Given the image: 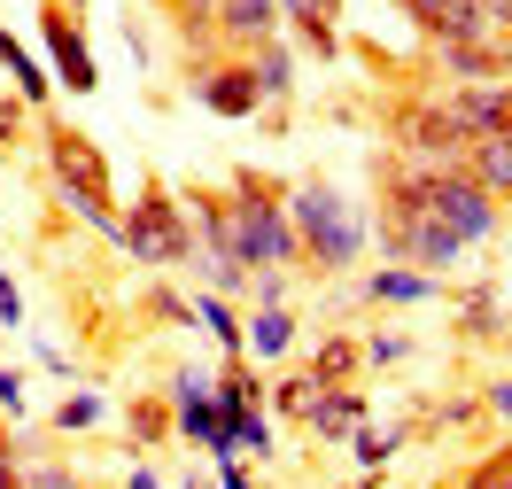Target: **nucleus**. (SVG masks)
<instances>
[{
    "label": "nucleus",
    "mask_w": 512,
    "mask_h": 489,
    "mask_svg": "<svg viewBox=\"0 0 512 489\" xmlns=\"http://www.w3.org/2000/svg\"><path fill=\"white\" fill-rule=\"evenodd\" d=\"M288 226H295V264L319 280H350L373 249V210L326 171H303L288 187Z\"/></svg>",
    "instance_id": "1"
},
{
    "label": "nucleus",
    "mask_w": 512,
    "mask_h": 489,
    "mask_svg": "<svg viewBox=\"0 0 512 489\" xmlns=\"http://www.w3.org/2000/svg\"><path fill=\"white\" fill-rule=\"evenodd\" d=\"M39 171H47V195L55 210H70L86 233H101L109 249H117V233H125V210H117V163L101 140H86L78 125H39Z\"/></svg>",
    "instance_id": "2"
},
{
    "label": "nucleus",
    "mask_w": 512,
    "mask_h": 489,
    "mask_svg": "<svg viewBox=\"0 0 512 489\" xmlns=\"http://www.w3.org/2000/svg\"><path fill=\"white\" fill-rule=\"evenodd\" d=\"M225 226L241 272H295V226H288V187L272 171H233L225 179Z\"/></svg>",
    "instance_id": "3"
},
{
    "label": "nucleus",
    "mask_w": 512,
    "mask_h": 489,
    "mask_svg": "<svg viewBox=\"0 0 512 489\" xmlns=\"http://www.w3.org/2000/svg\"><path fill=\"white\" fill-rule=\"evenodd\" d=\"M117 249H125L132 264H148V272H187V264H194L187 210H179V195L163 187L156 171H148L140 195L125 202V233H117Z\"/></svg>",
    "instance_id": "4"
},
{
    "label": "nucleus",
    "mask_w": 512,
    "mask_h": 489,
    "mask_svg": "<svg viewBox=\"0 0 512 489\" xmlns=\"http://www.w3.org/2000/svg\"><path fill=\"white\" fill-rule=\"evenodd\" d=\"M373 249H381L388 264H419V272H435V280L474 257L443 218H427V210L404 202V195H373Z\"/></svg>",
    "instance_id": "5"
},
{
    "label": "nucleus",
    "mask_w": 512,
    "mask_h": 489,
    "mask_svg": "<svg viewBox=\"0 0 512 489\" xmlns=\"http://www.w3.org/2000/svg\"><path fill=\"white\" fill-rule=\"evenodd\" d=\"M381 132H388V156H404V163H458L474 148L443 94H388Z\"/></svg>",
    "instance_id": "6"
},
{
    "label": "nucleus",
    "mask_w": 512,
    "mask_h": 489,
    "mask_svg": "<svg viewBox=\"0 0 512 489\" xmlns=\"http://www.w3.org/2000/svg\"><path fill=\"white\" fill-rule=\"evenodd\" d=\"M39 63L55 70L63 94H94L101 86V55H94V39H86V16H78V8L39 0Z\"/></svg>",
    "instance_id": "7"
},
{
    "label": "nucleus",
    "mask_w": 512,
    "mask_h": 489,
    "mask_svg": "<svg viewBox=\"0 0 512 489\" xmlns=\"http://www.w3.org/2000/svg\"><path fill=\"white\" fill-rule=\"evenodd\" d=\"M187 86H194V101H202L210 117H225V125L264 117V94H256V78H249L241 55H194V63H187Z\"/></svg>",
    "instance_id": "8"
},
{
    "label": "nucleus",
    "mask_w": 512,
    "mask_h": 489,
    "mask_svg": "<svg viewBox=\"0 0 512 489\" xmlns=\"http://www.w3.org/2000/svg\"><path fill=\"white\" fill-rule=\"evenodd\" d=\"M357 303H365V311H419V303H443V280H435V272H419V264H373V272H365V280H357Z\"/></svg>",
    "instance_id": "9"
},
{
    "label": "nucleus",
    "mask_w": 512,
    "mask_h": 489,
    "mask_svg": "<svg viewBox=\"0 0 512 489\" xmlns=\"http://www.w3.org/2000/svg\"><path fill=\"white\" fill-rule=\"evenodd\" d=\"M396 16H404L427 47H450V39H489V32H497L481 0H396Z\"/></svg>",
    "instance_id": "10"
},
{
    "label": "nucleus",
    "mask_w": 512,
    "mask_h": 489,
    "mask_svg": "<svg viewBox=\"0 0 512 489\" xmlns=\"http://www.w3.org/2000/svg\"><path fill=\"white\" fill-rule=\"evenodd\" d=\"M427 70H435L443 86H489V78H505V32H489V39H450V47H427Z\"/></svg>",
    "instance_id": "11"
},
{
    "label": "nucleus",
    "mask_w": 512,
    "mask_h": 489,
    "mask_svg": "<svg viewBox=\"0 0 512 489\" xmlns=\"http://www.w3.org/2000/svg\"><path fill=\"white\" fill-rule=\"evenodd\" d=\"M210 32L225 39V55H249L264 39H280V0H210Z\"/></svg>",
    "instance_id": "12"
},
{
    "label": "nucleus",
    "mask_w": 512,
    "mask_h": 489,
    "mask_svg": "<svg viewBox=\"0 0 512 489\" xmlns=\"http://www.w3.org/2000/svg\"><path fill=\"white\" fill-rule=\"evenodd\" d=\"M450 117L466 125V140H489V132L512 125V78H489V86H443Z\"/></svg>",
    "instance_id": "13"
},
{
    "label": "nucleus",
    "mask_w": 512,
    "mask_h": 489,
    "mask_svg": "<svg viewBox=\"0 0 512 489\" xmlns=\"http://www.w3.org/2000/svg\"><path fill=\"white\" fill-rule=\"evenodd\" d=\"M450 326H458V342H505V334H512L505 288H489V280H474V288H450Z\"/></svg>",
    "instance_id": "14"
},
{
    "label": "nucleus",
    "mask_w": 512,
    "mask_h": 489,
    "mask_svg": "<svg viewBox=\"0 0 512 489\" xmlns=\"http://www.w3.org/2000/svg\"><path fill=\"white\" fill-rule=\"evenodd\" d=\"M365 420H373V396H365V381H350V389H326L319 404H311L303 435H311V443H350Z\"/></svg>",
    "instance_id": "15"
},
{
    "label": "nucleus",
    "mask_w": 512,
    "mask_h": 489,
    "mask_svg": "<svg viewBox=\"0 0 512 489\" xmlns=\"http://www.w3.org/2000/svg\"><path fill=\"white\" fill-rule=\"evenodd\" d=\"M295 342H303L295 303H249V358H256V365H288Z\"/></svg>",
    "instance_id": "16"
},
{
    "label": "nucleus",
    "mask_w": 512,
    "mask_h": 489,
    "mask_svg": "<svg viewBox=\"0 0 512 489\" xmlns=\"http://www.w3.org/2000/svg\"><path fill=\"white\" fill-rule=\"evenodd\" d=\"M241 63H249L256 94H264V109H288V101H295V78H303V70H295V47H288V32H280V39H264V47H249Z\"/></svg>",
    "instance_id": "17"
},
{
    "label": "nucleus",
    "mask_w": 512,
    "mask_h": 489,
    "mask_svg": "<svg viewBox=\"0 0 512 489\" xmlns=\"http://www.w3.org/2000/svg\"><path fill=\"white\" fill-rule=\"evenodd\" d=\"M412 435H419V420H365V427L350 435V458H357V474H388V458L404 451Z\"/></svg>",
    "instance_id": "18"
},
{
    "label": "nucleus",
    "mask_w": 512,
    "mask_h": 489,
    "mask_svg": "<svg viewBox=\"0 0 512 489\" xmlns=\"http://www.w3.org/2000/svg\"><path fill=\"white\" fill-rule=\"evenodd\" d=\"M117 427H125V443H132L140 458L163 451V443L179 435V427H171V396H132L125 412H117Z\"/></svg>",
    "instance_id": "19"
},
{
    "label": "nucleus",
    "mask_w": 512,
    "mask_h": 489,
    "mask_svg": "<svg viewBox=\"0 0 512 489\" xmlns=\"http://www.w3.org/2000/svg\"><path fill=\"white\" fill-rule=\"evenodd\" d=\"M0 70L16 78V101H24V109H47V101H55V78H47V63H39V55H32L16 32H0Z\"/></svg>",
    "instance_id": "20"
},
{
    "label": "nucleus",
    "mask_w": 512,
    "mask_h": 489,
    "mask_svg": "<svg viewBox=\"0 0 512 489\" xmlns=\"http://www.w3.org/2000/svg\"><path fill=\"white\" fill-rule=\"evenodd\" d=\"M194 326L218 342V358H249V326H241V311H233V295H194Z\"/></svg>",
    "instance_id": "21"
},
{
    "label": "nucleus",
    "mask_w": 512,
    "mask_h": 489,
    "mask_svg": "<svg viewBox=\"0 0 512 489\" xmlns=\"http://www.w3.org/2000/svg\"><path fill=\"white\" fill-rule=\"evenodd\" d=\"M458 163H466V171H474V179H481L497 202H512V125H505V132H489V140H474Z\"/></svg>",
    "instance_id": "22"
},
{
    "label": "nucleus",
    "mask_w": 512,
    "mask_h": 489,
    "mask_svg": "<svg viewBox=\"0 0 512 489\" xmlns=\"http://www.w3.org/2000/svg\"><path fill=\"white\" fill-rule=\"evenodd\" d=\"M326 396V381L319 373H311V365H303V373H280V381H264V412H280V420H311V404H319Z\"/></svg>",
    "instance_id": "23"
},
{
    "label": "nucleus",
    "mask_w": 512,
    "mask_h": 489,
    "mask_svg": "<svg viewBox=\"0 0 512 489\" xmlns=\"http://www.w3.org/2000/svg\"><path fill=\"white\" fill-rule=\"evenodd\" d=\"M311 373H319L326 389H350V381H365V342H357V334H326L319 350H311Z\"/></svg>",
    "instance_id": "24"
},
{
    "label": "nucleus",
    "mask_w": 512,
    "mask_h": 489,
    "mask_svg": "<svg viewBox=\"0 0 512 489\" xmlns=\"http://www.w3.org/2000/svg\"><path fill=\"white\" fill-rule=\"evenodd\" d=\"M225 451H241V458H272V412L256 404V412H225Z\"/></svg>",
    "instance_id": "25"
},
{
    "label": "nucleus",
    "mask_w": 512,
    "mask_h": 489,
    "mask_svg": "<svg viewBox=\"0 0 512 489\" xmlns=\"http://www.w3.org/2000/svg\"><path fill=\"white\" fill-rule=\"evenodd\" d=\"M357 342H365V373H396V365L419 358V342L404 326H373V334H357Z\"/></svg>",
    "instance_id": "26"
},
{
    "label": "nucleus",
    "mask_w": 512,
    "mask_h": 489,
    "mask_svg": "<svg viewBox=\"0 0 512 489\" xmlns=\"http://www.w3.org/2000/svg\"><path fill=\"white\" fill-rule=\"evenodd\" d=\"M47 420H55V435H94V427L109 420V404H101L94 389H70L63 404H55V412H47Z\"/></svg>",
    "instance_id": "27"
},
{
    "label": "nucleus",
    "mask_w": 512,
    "mask_h": 489,
    "mask_svg": "<svg viewBox=\"0 0 512 489\" xmlns=\"http://www.w3.org/2000/svg\"><path fill=\"white\" fill-rule=\"evenodd\" d=\"M458 489H512V443H489V451L458 474Z\"/></svg>",
    "instance_id": "28"
},
{
    "label": "nucleus",
    "mask_w": 512,
    "mask_h": 489,
    "mask_svg": "<svg viewBox=\"0 0 512 489\" xmlns=\"http://www.w3.org/2000/svg\"><path fill=\"white\" fill-rule=\"evenodd\" d=\"M474 420H481V396H443L419 427H427V435H458V427H474Z\"/></svg>",
    "instance_id": "29"
},
{
    "label": "nucleus",
    "mask_w": 512,
    "mask_h": 489,
    "mask_svg": "<svg viewBox=\"0 0 512 489\" xmlns=\"http://www.w3.org/2000/svg\"><path fill=\"white\" fill-rule=\"evenodd\" d=\"M24 489H86V482H78V466H63V458H24Z\"/></svg>",
    "instance_id": "30"
},
{
    "label": "nucleus",
    "mask_w": 512,
    "mask_h": 489,
    "mask_svg": "<svg viewBox=\"0 0 512 489\" xmlns=\"http://www.w3.org/2000/svg\"><path fill=\"white\" fill-rule=\"evenodd\" d=\"M148 319H163V326H194V303H187V295H171V288H148Z\"/></svg>",
    "instance_id": "31"
},
{
    "label": "nucleus",
    "mask_w": 512,
    "mask_h": 489,
    "mask_svg": "<svg viewBox=\"0 0 512 489\" xmlns=\"http://www.w3.org/2000/svg\"><path fill=\"white\" fill-rule=\"evenodd\" d=\"M474 396H481V412H489V420H505V427H512V373H497V381H481Z\"/></svg>",
    "instance_id": "32"
},
{
    "label": "nucleus",
    "mask_w": 512,
    "mask_h": 489,
    "mask_svg": "<svg viewBox=\"0 0 512 489\" xmlns=\"http://www.w3.org/2000/svg\"><path fill=\"white\" fill-rule=\"evenodd\" d=\"M0 326H8V334H16V326H24V288H16V280H8V264H0Z\"/></svg>",
    "instance_id": "33"
},
{
    "label": "nucleus",
    "mask_w": 512,
    "mask_h": 489,
    "mask_svg": "<svg viewBox=\"0 0 512 489\" xmlns=\"http://www.w3.org/2000/svg\"><path fill=\"white\" fill-rule=\"evenodd\" d=\"M288 288H295L288 272H256V280H249V303H288Z\"/></svg>",
    "instance_id": "34"
},
{
    "label": "nucleus",
    "mask_w": 512,
    "mask_h": 489,
    "mask_svg": "<svg viewBox=\"0 0 512 489\" xmlns=\"http://www.w3.org/2000/svg\"><path fill=\"white\" fill-rule=\"evenodd\" d=\"M0 412L24 420V373H8V365H0Z\"/></svg>",
    "instance_id": "35"
},
{
    "label": "nucleus",
    "mask_w": 512,
    "mask_h": 489,
    "mask_svg": "<svg viewBox=\"0 0 512 489\" xmlns=\"http://www.w3.org/2000/svg\"><path fill=\"white\" fill-rule=\"evenodd\" d=\"M16 140H24V101L0 94V148H16Z\"/></svg>",
    "instance_id": "36"
},
{
    "label": "nucleus",
    "mask_w": 512,
    "mask_h": 489,
    "mask_svg": "<svg viewBox=\"0 0 512 489\" xmlns=\"http://www.w3.org/2000/svg\"><path fill=\"white\" fill-rule=\"evenodd\" d=\"M218 489H256V474L241 466V451H225V458H218Z\"/></svg>",
    "instance_id": "37"
},
{
    "label": "nucleus",
    "mask_w": 512,
    "mask_h": 489,
    "mask_svg": "<svg viewBox=\"0 0 512 489\" xmlns=\"http://www.w3.org/2000/svg\"><path fill=\"white\" fill-rule=\"evenodd\" d=\"M125 489H171V482H163V474H156V466H148V458H140V451H132V466H125Z\"/></svg>",
    "instance_id": "38"
},
{
    "label": "nucleus",
    "mask_w": 512,
    "mask_h": 489,
    "mask_svg": "<svg viewBox=\"0 0 512 489\" xmlns=\"http://www.w3.org/2000/svg\"><path fill=\"white\" fill-rule=\"evenodd\" d=\"M39 365H47V373H55V381H78V365H70L63 350H55V342H39Z\"/></svg>",
    "instance_id": "39"
},
{
    "label": "nucleus",
    "mask_w": 512,
    "mask_h": 489,
    "mask_svg": "<svg viewBox=\"0 0 512 489\" xmlns=\"http://www.w3.org/2000/svg\"><path fill=\"white\" fill-rule=\"evenodd\" d=\"M481 8H489V24H497V32L512 39V0H481Z\"/></svg>",
    "instance_id": "40"
},
{
    "label": "nucleus",
    "mask_w": 512,
    "mask_h": 489,
    "mask_svg": "<svg viewBox=\"0 0 512 489\" xmlns=\"http://www.w3.org/2000/svg\"><path fill=\"white\" fill-rule=\"evenodd\" d=\"M179 489H218V482H210V474H179Z\"/></svg>",
    "instance_id": "41"
},
{
    "label": "nucleus",
    "mask_w": 512,
    "mask_h": 489,
    "mask_svg": "<svg viewBox=\"0 0 512 489\" xmlns=\"http://www.w3.org/2000/svg\"><path fill=\"white\" fill-rule=\"evenodd\" d=\"M311 8H326V16H342V0H311Z\"/></svg>",
    "instance_id": "42"
},
{
    "label": "nucleus",
    "mask_w": 512,
    "mask_h": 489,
    "mask_svg": "<svg viewBox=\"0 0 512 489\" xmlns=\"http://www.w3.org/2000/svg\"><path fill=\"white\" fill-rule=\"evenodd\" d=\"M505 78H512V39H505Z\"/></svg>",
    "instance_id": "43"
},
{
    "label": "nucleus",
    "mask_w": 512,
    "mask_h": 489,
    "mask_svg": "<svg viewBox=\"0 0 512 489\" xmlns=\"http://www.w3.org/2000/svg\"><path fill=\"white\" fill-rule=\"evenodd\" d=\"M63 8H86V0H63Z\"/></svg>",
    "instance_id": "44"
},
{
    "label": "nucleus",
    "mask_w": 512,
    "mask_h": 489,
    "mask_svg": "<svg viewBox=\"0 0 512 489\" xmlns=\"http://www.w3.org/2000/svg\"><path fill=\"white\" fill-rule=\"evenodd\" d=\"M435 489H458V482H435Z\"/></svg>",
    "instance_id": "45"
},
{
    "label": "nucleus",
    "mask_w": 512,
    "mask_h": 489,
    "mask_svg": "<svg viewBox=\"0 0 512 489\" xmlns=\"http://www.w3.org/2000/svg\"><path fill=\"white\" fill-rule=\"evenodd\" d=\"M505 249H512V233H505Z\"/></svg>",
    "instance_id": "46"
},
{
    "label": "nucleus",
    "mask_w": 512,
    "mask_h": 489,
    "mask_svg": "<svg viewBox=\"0 0 512 489\" xmlns=\"http://www.w3.org/2000/svg\"><path fill=\"white\" fill-rule=\"evenodd\" d=\"M505 210H512V202H505Z\"/></svg>",
    "instance_id": "47"
},
{
    "label": "nucleus",
    "mask_w": 512,
    "mask_h": 489,
    "mask_svg": "<svg viewBox=\"0 0 512 489\" xmlns=\"http://www.w3.org/2000/svg\"><path fill=\"white\" fill-rule=\"evenodd\" d=\"M86 489H94V482H86Z\"/></svg>",
    "instance_id": "48"
}]
</instances>
